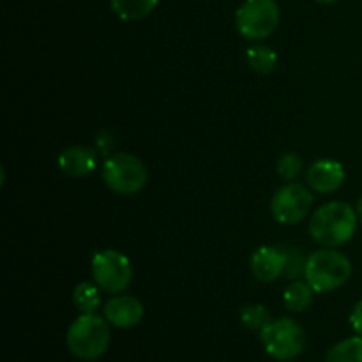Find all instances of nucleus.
I'll list each match as a JSON object with an SVG mask.
<instances>
[{
  "label": "nucleus",
  "instance_id": "f257e3e1",
  "mask_svg": "<svg viewBox=\"0 0 362 362\" xmlns=\"http://www.w3.org/2000/svg\"><path fill=\"white\" fill-rule=\"evenodd\" d=\"M356 209L346 202H327L311 214L310 233L317 244L324 247H339L356 235Z\"/></svg>",
  "mask_w": 362,
  "mask_h": 362
},
{
  "label": "nucleus",
  "instance_id": "f03ea898",
  "mask_svg": "<svg viewBox=\"0 0 362 362\" xmlns=\"http://www.w3.org/2000/svg\"><path fill=\"white\" fill-rule=\"evenodd\" d=\"M110 322L95 313H81L69 325L66 343L69 352L80 361H95L108 350Z\"/></svg>",
  "mask_w": 362,
  "mask_h": 362
},
{
  "label": "nucleus",
  "instance_id": "7ed1b4c3",
  "mask_svg": "<svg viewBox=\"0 0 362 362\" xmlns=\"http://www.w3.org/2000/svg\"><path fill=\"white\" fill-rule=\"evenodd\" d=\"M350 276H352V264L334 247H324L308 257L304 279L317 293H327L341 288Z\"/></svg>",
  "mask_w": 362,
  "mask_h": 362
},
{
  "label": "nucleus",
  "instance_id": "20e7f679",
  "mask_svg": "<svg viewBox=\"0 0 362 362\" xmlns=\"http://www.w3.org/2000/svg\"><path fill=\"white\" fill-rule=\"evenodd\" d=\"M264 350L276 361H293L304 352L308 336L303 325L293 318L283 317L271 320L260 331Z\"/></svg>",
  "mask_w": 362,
  "mask_h": 362
},
{
  "label": "nucleus",
  "instance_id": "39448f33",
  "mask_svg": "<svg viewBox=\"0 0 362 362\" xmlns=\"http://www.w3.org/2000/svg\"><path fill=\"white\" fill-rule=\"evenodd\" d=\"M103 180L117 194L131 197L140 193L147 184V168L140 158L127 152L110 156L103 165Z\"/></svg>",
  "mask_w": 362,
  "mask_h": 362
},
{
  "label": "nucleus",
  "instance_id": "423d86ee",
  "mask_svg": "<svg viewBox=\"0 0 362 362\" xmlns=\"http://www.w3.org/2000/svg\"><path fill=\"white\" fill-rule=\"evenodd\" d=\"M281 20L276 0H244L235 13L237 30L250 41H262L274 34Z\"/></svg>",
  "mask_w": 362,
  "mask_h": 362
},
{
  "label": "nucleus",
  "instance_id": "0eeeda50",
  "mask_svg": "<svg viewBox=\"0 0 362 362\" xmlns=\"http://www.w3.org/2000/svg\"><path fill=\"white\" fill-rule=\"evenodd\" d=\"M92 278L106 293H122L133 279V265L117 250H101L92 257Z\"/></svg>",
  "mask_w": 362,
  "mask_h": 362
},
{
  "label": "nucleus",
  "instance_id": "6e6552de",
  "mask_svg": "<svg viewBox=\"0 0 362 362\" xmlns=\"http://www.w3.org/2000/svg\"><path fill=\"white\" fill-rule=\"evenodd\" d=\"M313 207V194L299 182L279 187L271 200V214L279 225L292 226L303 221Z\"/></svg>",
  "mask_w": 362,
  "mask_h": 362
},
{
  "label": "nucleus",
  "instance_id": "1a4fd4ad",
  "mask_svg": "<svg viewBox=\"0 0 362 362\" xmlns=\"http://www.w3.org/2000/svg\"><path fill=\"white\" fill-rule=\"evenodd\" d=\"M346 179L345 168L336 159H318L308 168V186L317 193H334L343 186Z\"/></svg>",
  "mask_w": 362,
  "mask_h": 362
},
{
  "label": "nucleus",
  "instance_id": "9d476101",
  "mask_svg": "<svg viewBox=\"0 0 362 362\" xmlns=\"http://www.w3.org/2000/svg\"><path fill=\"white\" fill-rule=\"evenodd\" d=\"M106 320L110 325L119 329H131L136 327L144 320V304L133 296H115L105 304L103 310Z\"/></svg>",
  "mask_w": 362,
  "mask_h": 362
},
{
  "label": "nucleus",
  "instance_id": "9b49d317",
  "mask_svg": "<svg viewBox=\"0 0 362 362\" xmlns=\"http://www.w3.org/2000/svg\"><path fill=\"white\" fill-rule=\"evenodd\" d=\"M286 255L274 246H262L251 255V274L260 283H274L285 274Z\"/></svg>",
  "mask_w": 362,
  "mask_h": 362
},
{
  "label": "nucleus",
  "instance_id": "f8f14e48",
  "mask_svg": "<svg viewBox=\"0 0 362 362\" xmlns=\"http://www.w3.org/2000/svg\"><path fill=\"white\" fill-rule=\"evenodd\" d=\"M59 168L73 179H81V177L90 175L98 166V156L92 148L81 147V145H73L60 152L57 159Z\"/></svg>",
  "mask_w": 362,
  "mask_h": 362
},
{
  "label": "nucleus",
  "instance_id": "ddd939ff",
  "mask_svg": "<svg viewBox=\"0 0 362 362\" xmlns=\"http://www.w3.org/2000/svg\"><path fill=\"white\" fill-rule=\"evenodd\" d=\"M313 288L310 286L308 281H299V279H293L288 286L285 288V293H283V304L288 311H293V313H303L313 303Z\"/></svg>",
  "mask_w": 362,
  "mask_h": 362
},
{
  "label": "nucleus",
  "instance_id": "4468645a",
  "mask_svg": "<svg viewBox=\"0 0 362 362\" xmlns=\"http://www.w3.org/2000/svg\"><path fill=\"white\" fill-rule=\"evenodd\" d=\"M112 9L120 20L138 21L147 18L158 6V0H110Z\"/></svg>",
  "mask_w": 362,
  "mask_h": 362
},
{
  "label": "nucleus",
  "instance_id": "2eb2a0df",
  "mask_svg": "<svg viewBox=\"0 0 362 362\" xmlns=\"http://www.w3.org/2000/svg\"><path fill=\"white\" fill-rule=\"evenodd\" d=\"M325 362H362V336L336 343L325 356Z\"/></svg>",
  "mask_w": 362,
  "mask_h": 362
},
{
  "label": "nucleus",
  "instance_id": "dca6fc26",
  "mask_svg": "<svg viewBox=\"0 0 362 362\" xmlns=\"http://www.w3.org/2000/svg\"><path fill=\"white\" fill-rule=\"evenodd\" d=\"M246 60L253 71L260 74H269L278 66V53L269 46H251L246 53Z\"/></svg>",
  "mask_w": 362,
  "mask_h": 362
},
{
  "label": "nucleus",
  "instance_id": "f3484780",
  "mask_svg": "<svg viewBox=\"0 0 362 362\" xmlns=\"http://www.w3.org/2000/svg\"><path fill=\"white\" fill-rule=\"evenodd\" d=\"M99 286L92 283L83 281L76 285L73 292V303L80 313H95L101 304V296H99Z\"/></svg>",
  "mask_w": 362,
  "mask_h": 362
},
{
  "label": "nucleus",
  "instance_id": "a211bd4d",
  "mask_svg": "<svg viewBox=\"0 0 362 362\" xmlns=\"http://www.w3.org/2000/svg\"><path fill=\"white\" fill-rule=\"evenodd\" d=\"M240 320L250 331L260 332L271 322V315L265 310L264 304H247L240 311Z\"/></svg>",
  "mask_w": 362,
  "mask_h": 362
},
{
  "label": "nucleus",
  "instance_id": "6ab92c4d",
  "mask_svg": "<svg viewBox=\"0 0 362 362\" xmlns=\"http://www.w3.org/2000/svg\"><path fill=\"white\" fill-rule=\"evenodd\" d=\"M278 173L281 179L293 180L297 179L300 172H303V159L296 154V152H286L278 159Z\"/></svg>",
  "mask_w": 362,
  "mask_h": 362
},
{
  "label": "nucleus",
  "instance_id": "aec40b11",
  "mask_svg": "<svg viewBox=\"0 0 362 362\" xmlns=\"http://www.w3.org/2000/svg\"><path fill=\"white\" fill-rule=\"evenodd\" d=\"M286 255V265H285V274L290 279H299V276H304L306 271V262L308 258H304V255L299 250H290V253Z\"/></svg>",
  "mask_w": 362,
  "mask_h": 362
},
{
  "label": "nucleus",
  "instance_id": "412c9836",
  "mask_svg": "<svg viewBox=\"0 0 362 362\" xmlns=\"http://www.w3.org/2000/svg\"><path fill=\"white\" fill-rule=\"evenodd\" d=\"M350 325L357 336H362V299L354 306L352 313H350Z\"/></svg>",
  "mask_w": 362,
  "mask_h": 362
},
{
  "label": "nucleus",
  "instance_id": "4be33fe9",
  "mask_svg": "<svg viewBox=\"0 0 362 362\" xmlns=\"http://www.w3.org/2000/svg\"><path fill=\"white\" fill-rule=\"evenodd\" d=\"M113 145H115V140H113L106 131H103V133L98 134V148L101 154H108L110 148H112Z\"/></svg>",
  "mask_w": 362,
  "mask_h": 362
},
{
  "label": "nucleus",
  "instance_id": "5701e85b",
  "mask_svg": "<svg viewBox=\"0 0 362 362\" xmlns=\"http://www.w3.org/2000/svg\"><path fill=\"white\" fill-rule=\"evenodd\" d=\"M356 212H357V218H359V221L362 223V198H359V202H357Z\"/></svg>",
  "mask_w": 362,
  "mask_h": 362
},
{
  "label": "nucleus",
  "instance_id": "b1692460",
  "mask_svg": "<svg viewBox=\"0 0 362 362\" xmlns=\"http://www.w3.org/2000/svg\"><path fill=\"white\" fill-rule=\"evenodd\" d=\"M318 4H334V2H338V0H317Z\"/></svg>",
  "mask_w": 362,
  "mask_h": 362
}]
</instances>
